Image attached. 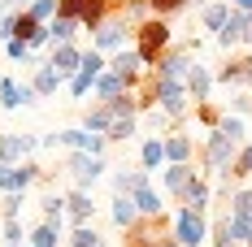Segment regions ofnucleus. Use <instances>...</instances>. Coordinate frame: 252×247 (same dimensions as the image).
<instances>
[{
  "label": "nucleus",
  "instance_id": "obj_8",
  "mask_svg": "<svg viewBox=\"0 0 252 247\" xmlns=\"http://www.w3.org/2000/svg\"><path fill=\"white\" fill-rule=\"evenodd\" d=\"M52 65L65 74V70H74V65H83V56H78L74 48H57V56H52Z\"/></svg>",
  "mask_w": 252,
  "mask_h": 247
},
{
  "label": "nucleus",
  "instance_id": "obj_5",
  "mask_svg": "<svg viewBox=\"0 0 252 247\" xmlns=\"http://www.w3.org/2000/svg\"><path fill=\"white\" fill-rule=\"evenodd\" d=\"M252 82V56H239V61H230L226 70H222V82Z\"/></svg>",
  "mask_w": 252,
  "mask_h": 247
},
{
  "label": "nucleus",
  "instance_id": "obj_7",
  "mask_svg": "<svg viewBox=\"0 0 252 247\" xmlns=\"http://www.w3.org/2000/svg\"><path fill=\"white\" fill-rule=\"evenodd\" d=\"M135 208H139V213H148V217H152V213H161V199L152 195L148 187H139V191H135Z\"/></svg>",
  "mask_w": 252,
  "mask_h": 247
},
{
  "label": "nucleus",
  "instance_id": "obj_2",
  "mask_svg": "<svg viewBox=\"0 0 252 247\" xmlns=\"http://www.w3.org/2000/svg\"><path fill=\"white\" fill-rule=\"evenodd\" d=\"M235 148H239V139L226 135V130H218V135L209 139V165H213V169H222L230 156H235Z\"/></svg>",
  "mask_w": 252,
  "mask_h": 247
},
{
  "label": "nucleus",
  "instance_id": "obj_13",
  "mask_svg": "<svg viewBox=\"0 0 252 247\" xmlns=\"http://www.w3.org/2000/svg\"><path fill=\"white\" fill-rule=\"evenodd\" d=\"M230 173H239V178H244V173H252V148H244L239 156H235V165H230Z\"/></svg>",
  "mask_w": 252,
  "mask_h": 247
},
{
  "label": "nucleus",
  "instance_id": "obj_15",
  "mask_svg": "<svg viewBox=\"0 0 252 247\" xmlns=\"http://www.w3.org/2000/svg\"><path fill=\"white\" fill-rule=\"evenodd\" d=\"M70 204H74V217H78V221H83V217L92 213V199H87V195H74Z\"/></svg>",
  "mask_w": 252,
  "mask_h": 247
},
{
  "label": "nucleus",
  "instance_id": "obj_12",
  "mask_svg": "<svg viewBox=\"0 0 252 247\" xmlns=\"http://www.w3.org/2000/svg\"><path fill=\"white\" fill-rule=\"evenodd\" d=\"M161 156H165V148H161L157 139H152V143H144V165H148V169H157V165H161Z\"/></svg>",
  "mask_w": 252,
  "mask_h": 247
},
{
  "label": "nucleus",
  "instance_id": "obj_14",
  "mask_svg": "<svg viewBox=\"0 0 252 247\" xmlns=\"http://www.w3.org/2000/svg\"><path fill=\"white\" fill-rule=\"evenodd\" d=\"M52 35H57V39H70V35H74V22H70V18H57V22H52Z\"/></svg>",
  "mask_w": 252,
  "mask_h": 247
},
{
  "label": "nucleus",
  "instance_id": "obj_6",
  "mask_svg": "<svg viewBox=\"0 0 252 247\" xmlns=\"http://www.w3.org/2000/svg\"><path fill=\"white\" fill-rule=\"evenodd\" d=\"M226 18H230L226 4H209V9H204V26H209V30H222V26H226Z\"/></svg>",
  "mask_w": 252,
  "mask_h": 247
},
{
  "label": "nucleus",
  "instance_id": "obj_18",
  "mask_svg": "<svg viewBox=\"0 0 252 247\" xmlns=\"http://www.w3.org/2000/svg\"><path fill=\"white\" fill-rule=\"evenodd\" d=\"M235 4H239V13H248V18H252V0H235Z\"/></svg>",
  "mask_w": 252,
  "mask_h": 247
},
{
  "label": "nucleus",
  "instance_id": "obj_17",
  "mask_svg": "<svg viewBox=\"0 0 252 247\" xmlns=\"http://www.w3.org/2000/svg\"><path fill=\"white\" fill-rule=\"evenodd\" d=\"M35 87H39V91H52V87H57V74H52V70H44V74H39V82H35Z\"/></svg>",
  "mask_w": 252,
  "mask_h": 247
},
{
  "label": "nucleus",
  "instance_id": "obj_9",
  "mask_svg": "<svg viewBox=\"0 0 252 247\" xmlns=\"http://www.w3.org/2000/svg\"><path fill=\"white\" fill-rule=\"evenodd\" d=\"M187 87H191V91H196V100H204V96H209V74H204L200 65H196V70H191V74H187Z\"/></svg>",
  "mask_w": 252,
  "mask_h": 247
},
{
  "label": "nucleus",
  "instance_id": "obj_4",
  "mask_svg": "<svg viewBox=\"0 0 252 247\" xmlns=\"http://www.w3.org/2000/svg\"><path fill=\"white\" fill-rule=\"evenodd\" d=\"M248 30H252V18L248 13H230L226 18V26H222V30H218V39H222V44H239V39H248Z\"/></svg>",
  "mask_w": 252,
  "mask_h": 247
},
{
  "label": "nucleus",
  "instance_id": "obj_11",
  "mask_svg": "<svg viewBox=\"0 0 252 247\" xmlns=\"http://www.w3.org/2000/svg\"><path fill=\"white\" fill-rule=\"evenodd\" d=\"M113 217H118V225H130V221H135V199H118Z\"/></svg>",
  "mask_w": 252,
  "mask_h": 247
},
{
  "label": "nucleus",
  "instance_id": "obj_10",
  "mask_svg": "<svg viewBox=\"0 0 252 247\" xmlns=\"http://www.w3.org/2000/svg\"><path fill=\"white\" fill-rule=\"evenodd\" d=\"M96 44H100V48H118V44H122V26H100Z\"/></svg>",
  "mask_w": 252,
  "mask_h": 247
},
{
  "label": "nucleus",
  "instance_id": "obj_3",
  "mask_svg": "<svg viewBox=\"0 0 252 247\" xmlns=\"http://www.w3.org/2000/svg\"><path fill=\"white\" fill-rule=\"evenodd\" d=\"M200 239H204V221H200V213H196V208H187V213L178 217V243L196 247Z\"/></svg>",
  "mask_w": 252,
  "mask_h": 247
},
{
  "label": "nucleus",
  "instance_id": "obj_16",
  "mask_svg": "<svg viewBox=\"0 0 252 247\" xmlns=\"http://www.w3.org/2000/svg\"><path fill=\"white\" fill-rule=\"evenodd\" d=\"M152 9H157V13H170V9H178V4H187V0H148Z\"/></svg>",
  "mask_w": 252,
  "mask_h": 247
},
{
  "label": "nucleus",
  "instance_id": "obj_1",
  "mask_svg": "<svg viewBox=\"0 0 252 247\" xmlns=\"http://www.w3.org/2000/svg\"><path fill=\"white\" fill-rule=\"evenodd\" d=\"M165 39H170V30H165L161 18L144 22V26H139V61H157L161 48H165Z\"/></svg>",
  "mask_w": 252,
  "mask_h": 247
}]
</instances>
